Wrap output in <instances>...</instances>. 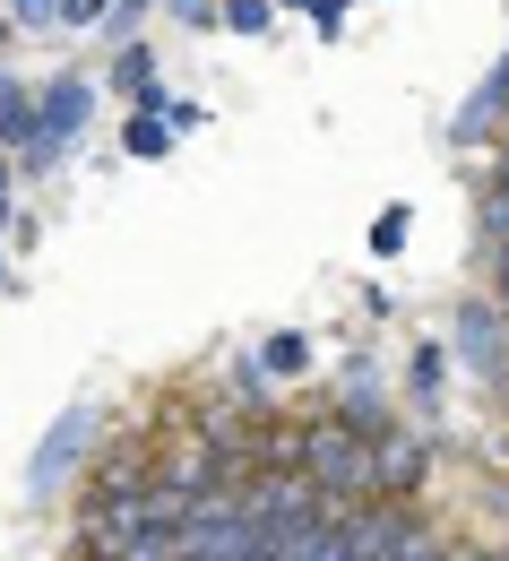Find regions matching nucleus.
I'll list each match as a JSON object with an SVG mask.
<instances>
[{
	"instance_id": "f257e3e1",
	"label": "nucleus",
	"mask_w": 509,
	"mask_h": 561,
	"mask_svg": "<svg viewBox=\"0 0 509 561\" xmlns=\"http://www.w3.org/2000/svg\"><path fill=\"white\" fill-rule=\"evenodd\" d=\"M86 113H95V87L86 78H53V87H35V164H53V156H70L86 139Z\"/></svg>"
},
{
	"instance_id": "f03ea898",
	"label": "nucleus",
	"mask_w": 509,
	"mask_h": 561,
	"mask_svg": "<svg viewBox=\"0 0 509 561\" xmlns=\"http://www.w3.org/2000/svg\"><path fill=\"white\" fill-rule=\"evenodd\" d=\"M458 354L475 363V371H501L509 346H501V302H466L458 311Z\"/></svg>"
},
{
	"instance_id": "7ed1b4c3",
	"label": "nucleus",
	"mask_w": 509,
	"mask_h": 561,
	"mask_svg": "<svg viewBox=\"0 0 509 561\" xmlns=\"http://www.w3.org/2000/svg\"><path fill=\"white\" fill-rule=\"evenodd\" d=\"M113 87H122L130 104H155V113H164V87H155V53H147V44H122V53H113Z\"/></svg>"
},
{
	"instance_id": "20e7f679",
	"label": "nucleus",
	"mask_w": 509,
	"mask_h": 561,
	"mask_svg": "<svg viewBox=\"0 0 509 561\" xmlns=\"http://www.w3.org/2000/svg\"><path fill=\"white\" fill-rule=\"evenodd\" d=\"M0 147H18V156L35 147V95L18 78H0Z\"/></svg>"
},
{
	"instance_id": "39448f33",
	"label": "nucleus",
	"mask_w": 509,
	"mask_h": 561,
	"mask_svg": "<svg viewBox=\"0 0 509 561\" xmlns=\"http://www.w3.org/2000/svg\"><path fill=\"white\" fill-rule=\"evenodd\" d=\"M122 147H130L139 164H155V156H173V122H164L155 104H139V113L122 122Z\"/></svg>"
},
{
	"instance_id": "423d86ee",
	"label": "nucleus",
	"mask_w": 509,
	"mask_h": 561,
	"mask_svg": "<svg viewBox=\"0 0 509 561\" xmlns=\"http://www.w3.org/2000/svg\"><path fill=\"white\" fill-rule=\"evenodd\" d=\"M251 371H277V380H302V371H311V337H302V329H277V337L259 346V363H251Z\"/></svg>"
},
{
	"instance_id": "0eeeda50",
	"label": "nucleus",
	"mask_w": 509,
	"mask_h": 561,
	"mask_svg": "<svg viewBox=\"0 0 509 561\" xmlns=\"http://www.w3.org/2000/svg\"><path fill=\"white\" fill-rule=\"evenodd\" d=\"M440 380H449V354H440V346H415V363H406V398H415V407H432Z\"/></svg>"
},
{
	"instance_id": "6e6552de",
	"label": "nucleus",
	"mask_w": 509,
	"mask_h": 561,
	"mask_svg": "<svg viewBox=\"0 0 509 561\" xmlns=\"http://www.w3.org/2000/svg\"><path fill=\"white\" fill-rule=\"evenodd\" d=\"M217 26H233V35H268V26H277V0H217Z\"/></svg>"
},
{
	"instance_id": "1a4fd4ad",
	"label": "nucleus",
	"mask_w": 509,
	"mask_h": 561,
	"mask_svg": "<svg viewBox=\"0 0 509 561\" xmlns=\"http://www.w3.org/2000/svg\"><path fill=\"white\" fill-rule=\"evenodd\" d=\"M406 233H415V216H406V208H380V216H371V260H397Z\"/></svg>"
},
{
	"instance_id": "9d476101",
	"label": "nucleus",
	"mask_w": 509,
	"mask_h": 561,
	"mask_svg": "<svg viewBox=\"0 0 509 561\" xmlns=\"http://www.w3.org/2000/svg\"><path fill=\"white\" fill-rule=\"evenodd\" d=\"M293 9H302V18H311V35H328V44H337V35H346V18H355V0H293Z\"/></svg>"
},
{
	"instance_id": "9b49d317",
	"label": "nucleus",
	"mask_w": 509,
	"mask_h": 561,
	"mask_svg": "<svg viewBox=\"0 0 509 561\" xmlns=\"http://www.w3.org/2000/svg\"><path fill=\"white\" fill-rule=\"evenodd\" d=\"M9 26H61V0H9Z\"/></svg>"
},
{
	"instance_id": "f8f14e48",
	"label": "nucleus",
	"mask_w": 509,
	"mask_h": 561,
	"mask_svg": "<svg viewBox=\"0 0 509 561\" xmlns=\"http://www.w3.org/2000/svg\"><path fill=\"white\" fill-rule=\"evenodd\" d=\"M164 122H173V130H199V122H208V104H190V95H164Z\"/></svg>"
},
{
	"instance_id": "ddd939ff",
	"label": "nucleus",
	"mask_w": 509,
	"mask_h": 561,
	"mask_svg": "<svg viewBox=\"0 0 509 561\" xmlns=\"http://www.w3.org/2000/svg\"><path fill=\"white\" fill-rule=\"evenodd\" d=\"M164 9H173L182 26H217V0H164Z\"/></svg>"
},
{
	"instance_id": "4468645a",
	"label": "nucleus",
	"mask_w": 509,
	"mask_h": 561,
	"mask_svg": "<svg viewBox=\"0 0 509 561\" xmlns=\"http://www.w3.org/2000/svg\"><path fill=\"white\" fill-rule=\"evenodd\" d=\"M139 9H147V0H113V18H104V26L122 35V26H139Z\"/></svg>"
},
{
	"instance_id": "2eb2a0df",
	"label": "nucleus",
	"mask_w": 509,
	"mask_h": 561,
	"mask_svg": "<svg viewBox=\"0 0 509 561\" xmlns=\"http://www.w3.org/2000/svg\"><path fill=\"white\" fill-rule=\"evenodd\" d=\"M9 173H18V164H9V156H0V225H9Z\"/></svg>"
},
{
	"instance_id": "dca6fc26",
	"label": "nucleus",
	"mask_w": 509,
	"mask_h": 561,
	"mask_svg": "<svg viewBox=\"0 0 509 561\" xmlns=\"http://www.w3.org/2000/svg\"><path fill=\"white\" fill-rule=\"evenodd\" d=\"M0 294H9V251H0Z\"/></svg>"
},
{
	"instance_id": "f3484780",
	"label": "nucleus",
	"mask_w": 509,
	"mask_h": 561,
	"mask_svg": "<svg viewBox=\"0 0 509 561\" xmlns=\"http://www.w3.org/2000/svg\"><path fill=\"white\" fill-rule=\"evenodd\" d=\"M9 35H18V26H9V18H0V44H9Z\"/></svg>"
}]
</instances>
